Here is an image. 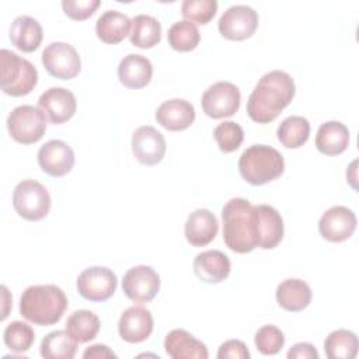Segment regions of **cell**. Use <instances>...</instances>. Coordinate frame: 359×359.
Listing matches in <instances>:
<instances>
[{"mask_svg": "<svg viewBox=\"0 0 359 359\" xmlns=\"http://www.w3.org/2000/svg\"><path fill=\"white\" fill-rule=\"evenodd\" d=\"M294 94V80L289 73L283 70L265 73L248 97L247 114L257 123H269L292 102Z\"/></svg>", "mask_w": 359, "mask_h": 359, "instance_id": "6da1fadb", "label": "cell"}, {"mask_svg": "<svg viewBox=\"0 0 359 359\" xmlns=\"http://www.w3.org/2000/svg\"><path fill=\"white\" fill-rule=\"evenodd\" d=\"M223 241L234 252L247 254L257 248L252 205L244 198L229 199L222 209Z\"/></svg>", "mask_w": 359, "mask_h": 359, "instance_id": "7a4b0ae2", "label": "cell"}, {"mask_svg": "<svg viewBox=\"0 0 359 359\" xmlns=\"http://www.w3.org/2000/svg\"><path fill=\"white\" fill-rule=\"evenodd\" d=\"M67 309V297L56 285L28 286L20 299V313L36 325H53Z\"/></svg>", "mask_w": 359, "mask_h": 359, "instance_id": "3957f363", "label": "cell"}, {"mask_svg": "<svg viewBox=\"0 0 359 359\" xmlns=\"http://www.w3.org/2000/svg\"><path fill=\"white\" fill-rule=\"evenodd\" d=\"M238 171L245 182L264 185L283 174L285 160L272 146L252 144L240 156Z\"/></svg>", "mask_w": 359, "mask_h": 359, "instance_id": "277c9868", "label": "cell"}, {"mask_svg": "<svg viewBox=\"0 0 359 359\" xmlns=\"http://www.w3.org/2000/svg\"><path fill=\"white\" fill-rule=\"evenodd\" d=\"M0 72L1 90L11 97L29 94L38 83V72L35 66L8 49L0 50Z\"/></svg>", "mask_w": 359, "mask_h": 359, "instance_id": "5b68a950", "label": "cell"}, {"mask_svg": "<svg viewBox=\"0 0 359 359\" xmlns=\"http://www.w3.org/2000/svg\"><path fill=\"white\" fill-rule=\"evenodd\" d=\"M13 206L22 219L38 222L49 213L50 195L41 182L24 180L14 188Z\"/></svg>", "mask_w": 359, "mask_h": 359, "instance_id": "8992f818", "label": "cell"}, {"mask_svg": "<svg viewBox=\"0 0 359 359\" xmlns=\"http://www.w3.org/2000/svg\"><path fill=\"white\" fill-rule=\"evenodd\" d=\"M46 116L39 107L20 105L7 116L10 136L21 144H32L42 139L46 130Z\"/></svg>", "mask_w": 359, "mask_h": 359, "instance_id": "52a82bcc", "label": "cell"}, {"mask_svg": "<svg viewBox=\"0 0 359 359\" xmlns=\"http://www.w3.org/2000/svg\"><path fill=\"white\" fill-rule=\"evenodd\" d=\"M241 94L236 84L230 81H217L209 86L202 94V109L213 119L234 115L240 108Z\"/></svg>", "mask_w": 359, "mask_h": 359, "instance_id": "ba28073f", "label": "cell"}, {"mask_svg": "<svg viewBox=\"0 0 359 359\" xmlns=\"http://www.w3.org/2000/svg\"><path fill=\"white\" fill-rule=\"evenodd\" d=\"M42 65L46 72L60 80L76 77L81 69L77 50L66 42H52L42 50Z\"/></svg>", "mask_w": 359, "mask_h": 359, "instance_id": "9c48e42d", "label": "cell"}, {"mask_svg": "<svg viewBox=\"0 0 359 359\" xmlns=\"http://www.w3.org/2000/svg\"><path fill=\"white\" fill-rule=\"evenodd\" d=\"M217 28L226 39L244 41L257 31L258 13L245 4L231 6L220 15Z\"/></svg>", "mask_w": 359, "mask_h": 359, "instance_id": "30bf717a", "label": "cell"}, {"mask_svg": "<svg viewBox=\"0 0 359 359\" xmlns=\"http://www.w3.org/2000/svg\"><path fill=\"white\" fill-rule=\"evenodd\" d=\"M77 292L90 302H105L116 290V275L105 266L86 268L77 278Z\"/></svg>", "mask_w": 359, "mask_h": 359, "instance_id": "8fae6325", "label": "cell"}, {"mask_svg": "<svg viewBox=\"0 0 359 359\" xmlns=\"http://www.w3.org/2000/svg\"><path fill=\"white\" fill-rule=\"evenodd\" d=\"M122 290L135 303H149L160 290V276L151 266H132L123 275Z\"/></svg>", "mask_w": 359, "mask_h": 359, "instance_id": "7c38bea8", "label": "cell"}, {"mask_svg": "<svg viewBox=\"0 0 359 359\" xmlns=\"http://www.w3.org/2000/svg\"><path fill=\"white\" fill-rule=\"evenodd\" d=\"M257 247L272 250L283 238V219L280 213L269 205H252Z\"/></svg>", "mask_w": 359, "mask_h": 359, "instance_id": "4fadbf2b", "label": "cell"}, {"mask_svg": "<svg viewBox=\"0 0 359 359\" xmlns=\"http://www.w3.org/2000/svg\"><path fill=\"white\" fill-rule=\"evenodd\" d=\"M167 150L165 139L161 132L150 125L139 126L132 135V153L143 165L158 164Z\"/></svg>", "mask_w": 359, "mask_h": 359, "instance_id": "5bb4252c", "label": "cell"}, {"mask_svg": "<svg viewBox=\"0 0 359 359\" xmlns=\"http://www.w3.org/2000/svg\"><path fill=\"white\" fill-rule=\"evenodd\" d=\"M356 229V216L346 206H332L327 209L318 222V231L323 238L331 243L348 240Z\"/></svg>", "mask_w": 359, "mask_h": 359, "instance_id": "9a60e30c", "label": "cell"}, {"mask_svg": "<svg viewBox=\"0 0 359 359\" xmlns=\"http://www.w3.org/2000/svg\"><path fill=\"white\" fill-rule=\"evenodd\" d=\"M38 107L50 123L60 125L76 114L77 101L70 90L63 87H50L41 94Z\"/></svg>", "mask_w": 359, "mask_h": 359, "instance_id": "2e32d148", "label": "cell"}, {"mask_svg": "<svg viewBox=\"0 0 359 359\" xmlns=\"http://www.w3.org/2000/svg\"><path fill=\"white\" fill-rule=\"evenodd\" d=\"M38 164L48 175L63 177L74 165V151L63 140H48L38 150Z\"/></svg>", "mask_w": 359, "mask_h": 359, "instance_id": "e0dca14e", "label": "cell"}, {"mask_svg": "<svg viewBox=\"0 0 359 359\" xmlns=\"http://www.w3.org/2000/svg\"><path fill=\"white\" fill-rule=\"evenodd\" d=\"M153 316L142 306H132L126 309L118 321L119 337L129 344H139L146 341L153 332Z\"/></svg>", "mask_w": 359, "mask_h": 359, "instance_id": "ac0fdd59", "label": "cell"}, {"mask_svg": "<svg viewBox=\"0 0 359 359\" xmlns=\"http://www.w3.org/2000/svg\"><path fill=\"white\" fill-rule=\"evenodd\" d=\"M157 123L171 132H178L189 128L195 121L194 105L184 98L167 100L156 109Z\"/></svg>", "mask_w": 359, "mask_h": 359, "instance_id": "d6986e66", "label": "cell"}, {"mask_svg": "<svg viewBox=\"0 0 359 359\" xmlns=\"http://www.w3.org/2000/svg\"><path fill=\"white\" fill-rule=\"evenodd\" d=\"M217 230L216 216L209 209H196L187 217L184 234L191 245L205 247L215 240Z\"/></svg>", "mask_w": 359, "mask_h": 359, "instance_id": "ffe728a7", "label": "cell"}, {"mask_svg": "<svg viewBox=\"0 0 359 359\" xmlns=\"http://www.w3.org/2000/svg\"><path fill=\"white\" fill-rule=\"evenodd\" d=\"M231 264L229 257L219 250H206L194 259L195 275L206 283H220L230 275Z\"/></svg>", "mask_w": 359, "mask_h": 359, "instance_id": "44dd1931", "label": "cell"}, {"mask_svg": "<svg viewBox=\"0 0 359 359\" xmlns=\"http://www.w3.org/2000/svg\"><path fill=\"white\" fill-rule=\"evenodd\" d=\"M164 349L172 359H206V345L185 330L175 328L165 335Z\"/></svg>", "mask_w": 359, "mask_h": 359, "instance_id": "7402d4cb", "label": "cell"}, {"mask_svg": "<svg viewBox=\"0 0 359 359\" xmlns=\"http://www.w3.org/2000/svg\"><path fill=\"white\" fill-rule=\"evenodd\" d=\"M153 76L151 62L142 55L130 53L125 56L118 66V79L128 88H143L146 87Z\"/></svg>", "mask_w": 359, "mask_h": 359, "instance_id": "603a6c76", "label": "cell"}, {"mask_svg": "<svg viewBox=\"0 0 359 359\" xmlns=\"http://www.w3.org/2000/svg\"><path fill=\"white\" fill-rule=\"evenodd\" d=\"M43 38L42 27L38 20L29 15H18L10 27L11 43L22 52H34L39 48Z\"/></svg>", "mask_w": 359, "mask_h": 359, "instance_id": "cb8c5ba5", "label": "cell"}, {"mask_svg": "<svg viewBox=\"0 0 359 359\" xmlns=\"http://www.w3.org/2000/svg\"><path fill=\"white\" fill-rule=\"evenodd\" d=\"M349 144V130L338 121H328L320 125L316 135V147L325 156H338Z\"/></svg>", "mask_w": 359, "mask_h": 359, "instance_id": "d4e9b609", "label": "cell"}, {"mask_svg": "<svg viewBox=\"0 0 359 359\" xmlns=\"http://www.w3.org/2000/svg\"><path fill=\"white\" fill-rule=\"evenodd\" d=\"M276 302L286 311H302L311 302V289L302 279H285L276 287Z\"/></svg>", "mask_w": 359, "mask_h": 359, "instance_id": "484cf974", "label": "cell"}, {"mask_svg": "<svg viewBox=\"0 0 359 359\" xmlns=\"http://www.w3.org/2000/svg\"><path fill=\"white\" fill-rule=\"evenodd\" d=\"M132 20L116 10H108L100 15L95 22V34L104 43H119L126 35H129Z\"/></svg>", "mask_w": 359, "mask_h": 359, "instance_id": "4316f807", "label": "cell"}, {"mask_svg": "<svg viewBox=\"0 0 359 359\" xmlns=\"http://www.w3.org/2000/svg\"><path fill=\"white\" fill-rule=\"evenodd\" d=\"M130 43L136 48L150 49L161 39V24L157 18L149 14H139L132 18L129 32Z\"/></svg>", "mask_w": 359, "mask_h": 359, "instance_id": "83f0119b", "label": "cell"}, {"mask_svg": "<svg viewBox=\"0 0 359 359\" xmlns=\"http://www.w3.org/2000/svg\"><path fill=\"white\" fill-rule=\"evenodd\" d=\"M100 327V318L93 311L76 310L67 317L65 330L77 344H86L97 337Z\"/></svg>", "mask_w": 359, "mask_h": 359, "instance_id": "f1b7e54d", "label": "cell"}, {"mask_svg": "<svg viewBox=\"0 0 359 359\" xmlns=\"http://www.w3.org/2000/svg\"><path fill=\"white\" fill-rule=\"evenodd\" d=\"M278 140L287 149L302 147L310 136V122L304 116L292 115L285 118L276 130Z\"/></svg>", "mask_w": 359, "mask_h": 359, "instance_id": "f546056e", "label": "cell"}, {"mask_svg": "<svg viewBox=\"0 0 359 359\" xmlns=\"http://www.w3.org/2000/svg\"><path fill=\"white\" fill-rule=\"evenodd\" d=\"M359 341L355 332L335 330L324 341V351L330 359H353L358 353Z\"/></svg>", "mask_w": 359, "mask_h": 359, "instance_id": "4dcf8cb0", "label": "cell"}, {"mask_svg": "<svg viewBox=\"0 0 359 359\" xmlns=\"http://www.w3.org/2000/svg\"><path fill=\"white\" fill-rule=\"evenodd\" d=\"M39 351L45 359H73L77 351V342L66 330H56L43 337Z\"/></svg>", "mask_w": 359, "mask_h": 359, "instance_id": "1f68e13d", "label": "cell"}, {"mask_svg": "<svg viewBox=\"0 0 359 359\" xmlns=\"http://www.w3.org/2000/svg\"><path fill=\"white\" fill-rule=\"evenodd\" d=\"M167 39L172 49L178 52H189L198 46L201 41V34L194 22L188 20H181L170 27Z\"/></svg>", "mask_w": 359, "mask_h": 359, "instance_id": "d6a6232c", "label": "cell"}, {"mask_svg": "<svg viewBox=\"0 0 359 359\" xmlns=\"http://www.w3.org/2000/svg\"><path fill=\"white\" fill-rule=\"evenodd\" d=\"M3 339L6 346L15 352V353H22L29 351L35 341V332L31 325L22 321H13L10 323L4 332H3Z\"/></svg>", "mask_w": 359, "mask_h": 359, "instance_id": "836d02e7", "label": "cell"}, {"mask_svg": "<svg viewBox=\"0 0 359 359\" xmlns=\"http://www.w3.org/2000/svg\"><path fill=\"white\" fill-rule=\"evenodd\" d=\"M213 137L223 153H231L241 146L244 140V130L238 123L224 121L215 128Z\"/></svg>", "mask_w": 359, "mask_h": 359, "instance_id": "e575fe53", "label": "cell"}, {"mask_svg": "<svg viewBox=\"0 0 359 359\" xmlns=\"http://www.w3.org/2000/svg\"><path fill=\"white\" fill-rule=\"evenodd\" d=\"M216 0H184L181 4V14L185 20L198 24H208L217 11Z\"/></svg>", "mask_w": 359, "mask_h": 359, "instance_id": "d590c367", "label": "cell"}, {"mask_svg": "<svg viewBox=\"0 0 359 359\" xmlns=\"http://www.w3.org/2000/svg\"><path fill=\"white\" fill-rule=\"evenodd\" d=\"M254 342L262 355H276L283 348L285 335L276 325L268 324L255 332Z\"/></svg>", "mask_w": 359, "mask_h": 359, "instance_id": "8d00e7d4", "label": "cell"}, {"mask_svg": "<svg viewBox=\"0 0 359 359\" xmlns=\"http://www.w3.org/2000/svg\"><path fill=\"white\" fill-rule=\"evenodd\" d=\"M100 4V0H63L62 8L69 18L83 21L91 17Z\"/></svg>", "mask_w": 359, "mask_h": 359, "instance_id": "74e56055", "label": "cell"}, {"mask_svg": "<svg viewBox=\"0 0 359 359\" xmlns=\"http://www.w3.org/2000/svg\"><path fill=\"white\" fill-rule=\"evenodd\" d=\"M250 352L245 344L240 339H229L223 342L217 351V358H233V359H250Z\"/></svg>", "mask_w": 359, "mask_h": 359, "instance_id": "f35d334b", "label": "cell"}, {"mask_svg": "<svg viewBox=\"0 0 359 359\" xmlns=\"http://www.w3.org/2000/svg\"><path fill=\"white\" fill-rule=\"evenodd\" d=\"M286 356L289 359H318V352L314 345L309 342H299L289 349Z\"/></svg>", "mask_w": 359, "mask_h": 359, "instance_id": "ab89813d", "label": "cell"}, {"mask_svg": "<svg viewBox=\"0 0 359 359\" xmlns=\"http://www.w3.org/2000/svg\"><path fill=\"white\" fill-rule=\"evenodd\" d=\"M83 358L84 359H104V358H116V355L107 345L95 344L84 351Z\"/></svg>", "mask_w": 359, "mask_h": 359, "instance_id": "60d3db41", "label": "cell"}, {"mask_svg": "<svg viewBox=\"0 0 359 359\" xmlns=\"http://www.w3.org/2000/svg\"><path fill=\"white\" fill-rule=\"evenodd\" d=\"M1 297H3V311H1V320H4L8 316V310H10V303H11V297L10 293L7 290V287L3 285L1 286Z\"/></svg>", "mask_w": 359, "mask_h": 359, "instance_id": "b9f144b4", "label": "cell"}, {"mask_svg": "<svg viewBox=\"0 0 359 359\" xmlns=\"http://www.w3.org/2000/svg\"><path fill=\"white\" fill-rule=\"evenodd\" d=\"M356 160H353L352 163H351V165L348 167V170H346V180H348V182L352 185V188L353 189H358V187H356Z\"/></svg>", "mask_w": 359, "mask_h": 359, "instance_id": "7bdbcfd3", "label": "cell"}]
</instances>
